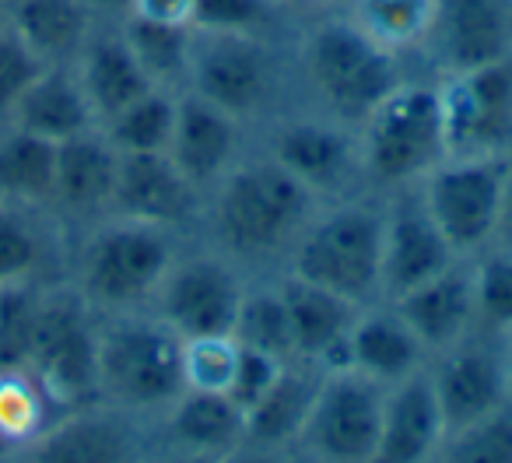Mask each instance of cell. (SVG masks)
Returning <instances> with one entry per match:
<instances>
[{
  "label": "cell",
  "instance_id": "cell-1",
  "mask_svg": "<svg viewBox=\"0 0 512 463\" xmlns=\"http://www.w3.org/2000/svg\"><path fill=\"white\" fill-rule=\"evenodd\" d=\"M320 200L271 155H246L204 200L211 246L239 267H285Z\"/></svg>",
  "mask_w": 512,
  "mask_h": 463
},
{
  "label": "cell",
  "instance_id": "cell-2",
  "mask_svg": "<svg viewBox=\"0 0 512 463\" xmlns=\"http://www.w3.org/2000/svg\"><path fill=\"white\" fill-rule=\"evenodd\" d=\"M299 78L320 113L358 127L414 74L404 53L372 39L344 8H327L299 36Z\"/></svg>",
  "mask_w": 512,
  "mask_h": 463
},
{
  "label": "cell",
  "instance_id": "cell-3",
  "mask_svg": "<svg viewBox=\"0 0 512 463\" xmlns=\"http://www.w3.org/2000/svg\"><path fill=\"white\" fill-rule=\"evenodd\" d=\"M183 239L169 228L109 214L71 236L64 278L99 316L144 313L176 264Z\"/></svg>",
  "mask_w": 512,
  "mask_h": 463
},
{
  "label": "cell",
  "instance_id": "cell-4",
  "mask_svg": "<svg viewBox=\"0 0 512 463\" xmlns=\"http://www.w3.org/2000/svg\"><path fill=\"white\" fill-rule=\"evenodd\" d=\"M358 155L365 186L383 197L418 186L449 158L439 81L407 78L358 123Z\"/></svg>",
  "mask_w": 512,
  "mask_h": 463
},
{
  "label": "cell",
  "instance_id": "cell-5",
  "mask_svg": "<svg viewBox=\"0 0 512 463\" xmlns=\"http://www.w3.org/2000/svg\"><path fill=\"white\" fill-rule=\"evenodd\" d=\"M383 200L348 197L320 204L285 271L358 306L383 302Z\"/></svg>",
  "mask_w": 512,
  "mask_h": 463
},
{
  "label": "cell",
  "instance_id": "cell-6",
  "mask_svg": "<svg viewBox=\"0 0 512 463\" xmlns=\"http://www.w3.org/2000/svg\"><path fill=\"white\" fill-rule=\"evenodd\" d=\"M183 337L165 327L151 309L102 316L99 327V400L134 418L155 421L179 393Z\"/></svg>",
  "mask_w": 512,
  "mask_h": 463
},
{
  "label": "cell",
  "instance_id": "cell-7",
  "mask_svg": "<svg viewBox=\"0 0 512 463\" xmlns=\"http://www.w3.org/2000/svg\"><path fill=\"white\" fill-rule=\"evenodd\" d=\"M99 327L102 316L67 278L43 288L29 372L60 411L99 400Z\"/></svg>",
  "mask_w": 512,
  "mask_h": 463
},
{
  "label": "cell",
  "instance_id": "cell-8",
  "mask_svg": "<svg viewBox=\"0 0 512 463\" xmlns=\"http://www.w3.org/2000/svg\"><path fill=\"white\" fill-rule=\"evenodd\" d=\"M186 92L214 102L246 127L274 120V109L285 92V57L278 39L193 29Z\"/></svg>",
  "mask_w": 512,
  "mask_h": 463
},
{
  "label": "cell",
  "instance_id": "cell-9",
  "mask_svg": "<svg viewBox=\"0 0 512 463\" xmlns=\"http://www.w3.org/2000/svg\"><path fill=\"white\" fill-rule=\"evenodd\" d=\"M509 158L512 155H449L418 183L421 204L428 207L456 257L474 260L498 243Z\"/></svg>",
  "mask_w": 512,
  "mask_h": 463
},
{
  "label": "cell",
  "instance_id": "cell-10",
  "mask_svg": "<svg viewBox=\"0 0 512 463\" xmlns=\"http://www.w3.org/2000/svg\"><path fill=\"white\" fill-rule=\"evenodd\" d=\"M264 155H271L285 172H292L320 204L358 197L365 186L358 130L334 116L320 113H281L267 120Z\"/></svg>",
  "mask_w": 512,
  "mask_h": 463
},
{
  "label": "cell",
  "instance_id": "cell-11",
  "mask_svg": "<svg viewBox=\"0 0 512 463\" xmlns=\"http://www.w3.org/2000/svg\"><path fill=\"white\" fill-rule=\"evenodd\" d=\"M246 267L221 250H179L158 288L151 313L176 330L183 341L197 337H228L246 299Z\"/></svg>",
  "mask_w": 512,
  "mask_h": 463
},
{
  "label": "cell",
  "instance_id": "cell-12",
  "mask_svg": "<svg viewBox=\"0 0 512 463\" xmlns=\"http://www.w3.org/2000/svg\"><path fill=\"white\" fill-rule=\"evenodd\" d=\"M383 397L386 386L355 369L323 372L295 449L309 463H372Z\"/></svg>",
  "mask_w": 512,
  "mask_h": 463
},
{
  "label": "cell",
  "instance_id": "cell-13",
  "mask_svg": "<svg viewBox=\"0 0 512 463\" xmlns=\"http://www.w3.org/2000/svg\"><path fill=\"white\" fill-rule=\"evenodd\" d=\"M435 81L449 155H512V57Z\"/></svg>",
  "mask_w": 512,
  "mask_h": 463
},
{
  "label": "cell",
  "instance_id": "cell-14",
  "mask_svg": "<svg viewBox=\"0 0 512 463\" xmlns=\"http://www.w3.org/2000/svg\"><path fill=\"white\" fill-rule=\"evenodd\" d=\"M148 453L151 421L95 400L60 414L15 463H144Z\"/></svg>",
  "mask_w": 512,
  "mask_h": 463
},
{
  "label": "cell",
  "instance_id": "cell-15",
  "mask_svg": "<svg viewBox=\"0 0 512 463\" xmlns=\"http://www.w3.org/2000/svg\"><path fill=\"white\" fill-rule=\"evenodd\" d=\"M428 376L439 397L446 435L512 404L498 334H488L481 327L442 355H435L428 362Z\"/></svg>",
  "mask_w": 512,
  "mask_h": 463
},
{
  "label": "cell",
  "instance_id": "cell-16",
  "mask_svg": "<svg viewBox=\"0 0 512 463\" xmlns=\"http://www.w3.org/2000/svg\"><path fill=\"white\" fill-rule=\"evenodd\" d=\"M421 53L432 78L512 57V0H439Z\"/></svg>",
  "mask_w": 512,
  "mask_h": 463
},
{
  "label": "cell",
  "instance_id": "cell-17",
  "mask_svg": "<svg viewBox=\"0 0 512 463\" xmlns=\"http://www.w3.org/2000/svg\"><path fill=\"white\" fill-rule=\"evenodd\" d=\"M383 207V302H397L463 257H456L421 204L418 186L383 197Z\"/></svg>",
  "mask_w": 512,
  "mask_h": 463
},
{
  "label": "cell",
  "instance_id": "cell-18",
  "mask_svg": "<svg viewBox=\"0 0 512 463\" xmlns=\"http://www.w3.org/2000/svg\"><path fill=\"white\" fill-rule=\"evenodd\" d=\"M109 214L186 236L204 218V193L176 169L169 155H120Z\"/></svg>",
  "mask_w": 512,
  "mask_h": 463
},
{
  "label": "cell",
  "instance_id": "cell-19",
  "mask_svg": "<svg viewBox=\"0 0 512 463\" xmlns=\"http://www.w3.org/2000/svg\"><path fill=\"white\" fill-rule=\"evenodd\" d=\"M246 137V123L183 88L176 102V130L165 155L207 200V193L249 155Z\"/></svg>",
  "mask_w": 512,
  "mask_h": 463
},
{
  "label": "cell",
  "instance_id": "cell-20",
  "mask_svg": "<svg viewBox=\"0 0 512 463\" xmlns=\"http://www.w3.org/2000/svg\"><path fill=\"white\" fill-rule=\"evenodd\" d=\"M120 172V151L106 141L99 127L57 144V179H53V218L67 236L95 221L109 218Z\"/></svg>",
  "mask_w": 512,
  "mask_h": 463
},
{
  "label": "cell",
  "instance_id": "cell-21",
  "mask_svg": "<svg viewBox=\"0 0 512 463\" xmlns=\"http://www.w3.org/2000/svg\"><path fill=\"white\" fill-rule=\"evenodd\" d=\"M278 288L285 295L288 323H292L295 362L313 365L320 372L344 369V351H348V334L355 327L362 306L337 292L302 281L295 274H281Z\"/></svg>",
  "mask_w": 512,
  "mask_h": 463
},
{
  "label": "cell",
  "instance_id": "cell-22",
  "mask_svg": "<svg viewBox=\"0 0 512 463\" xmlns=\"http://www.w3.org/2000/svg\"><path fill=\"white\" fill-rule=\"evenodd\" d=\"M407 327L418 334L428 355H442L446 348L460 344L477 330V285H474V260H456L442 274L428 278L425 285L411 288L390 302Z\"/></svg>",
  "mask_w": 512,
  "mask_h": 463
},
{
  "label": "cell",
  "instance_id": "cell-23",
  "mask_svg": "<svg viewBox=\"0 0 512 463\" xmlns=\"http://www.w3.org/2000/svg\"><path fill=\"white\" fill-rule=\"evenodd\" d=\"M442 442H446V421L428 369L386 386L372 463H435Z\"/></svg>",
  "mask_w": 512,
  "mask_h": 463
},
{
  "label": "cell",
  "instance_id": "cell-24",
  "mask_svg": "<svg viewBox=\"0 0 512 463\" xmlns=\"http://www.w3.org/2000/svg\"><path fill=\"white\" fill-rule=\"evenodd\" d=\"M155 439L158 449L218 456L221 460L246 442V414L228 393L183 390L151 421V442Z\"/></svg>",
  "mask_w": 512,
  "mask_h": 463
},
{
  "label": "cell",
  "instance_id": "cell-25",
  "mask_svg": "<svg viewBox=\"0 0 512 463\" xmlns=\"http://www.w3.org/2000/svg\"><path fill=\"white\" fill-rule=\"evenodd\" d=\"M71 67L78 74L81 88H85L88 106H92L99 127L106 120H113L116 113H123L130 102L148 95L151 88H158L144 74L141 60L134 57L120 25H99L88 36V43L81 46V53L74 57Z\"/></svg>",
  "mask_w": 512,
  "mask_h": 463
},
{
  "label": "cell",
  "instance_id": "cell-26",
  "mask_svg": "<svg viewBox=\"0 0 512 463\" xmlns=\"http://www.w3.org/2000/svg\"><path fill=\"white\" fill-rule=\"evenodd\" d=\"M432 355L418 341L404 316L390 302L362 306L355 327L348 334V351H344V369H355L362 376L376 379L383 386H393L414 372L428 369Z\"/></svg>",
  "mask_w": 512,
  "mask_h": 463
},
{
  "label": "cell",
  "instance_id": "cell-27",
  "mask_svg": "<svg viewBox=\"0 0 512 463\" xmlns=\"http://www.w3.org/2000/svg\"><path fill=\"white\" fill-rule=\"evenodd\" d=\"M71 236L50 211L0 204V288L67 274Z\"/></svg>",
  "mask_w": 512,
  "mask_h": 463
},
{
  "label": "cell",
  "instance_id": "cell-28",
  "mask_svg": "<svg viewBox=\"0 0 512 463\" xmlns=\"http://www.w3.org/2000/svg\"><path fill=\"white\" fill-rule=\"evenodd\" d=\"M8 123L53 144L71 141V137L99 127L92 106H88L85 88H81L71 64L46 67L29 85V92L18 99V106L11 109Z\"/></svg>",
  "mask_w": 512,
  "mask_h": 463
},
{
  "label": "cell",
  "instance_id": "cell-29",
  "mask_svg": "<svg viewBox=\"0 0 512 463\" xmlns=\"http://www.w3.org/2000/svg\"><path fill=\"white\" fill-rule=\"evenodd\" d=\"M8 22L46 64H74L99 18L85 0H11Z\"/></svg>",
  "mask_w": 512,
  "mask_h": 463
},
{
  "label": "cell",
  "instance_id": "cell-30",
  "mask_svg": "<svg viewBox=\"0 0 512 463\" xmlns=\"http://www.w3.org/2000/svg\"><path fill=\"white\" fill-rule=\"evenodd\" d=\"M320 369L288 362L278 383L246 411V442L260 446H295L320 390Z\"/></svg>",
  "mask_w": 512,
  "mask_h": 463
},
{
  "label": "cell",
  "instance_id": "cell-31",
  "mask_svg": "<svg viewBox=\"0 0 512 463\" xmlns=\"http://www.w3.org/2000/svg\"><path fill=\"white\" fill-rule=\"evenodd\" d=\"M53 179H57V144L0 123V204L50 211Z\"/></svg>",
  "mask_w": 512,
  "mask_h": 463
},
{
  "label": "cell",
  "instance_id": "cell-32",
  "mask_svg": "<svg viewBox=\"0 0 512 463\" xmlns=\"http://www.w3.org/2000/svg\"><path fill=\"white\" fill-rule=\"evenodd\" d=\"M60 407L29 369H0V456L18 460L53 421Z\"/></svg>",
  "mask_w": 512,
  "mask_h": 463
},
{
  "label": "cell",
  "instance_id": "cell-33",
  "mask_svg": "<svg viewBox=\"0 0 512 463\" xmlns=\"http://www.w3.org/2000/svg\"><path fill=\"white\" fill-rule=\"evenodd\" d=\"M341 8L372 39L411 57L425 50L439 0H341Z\"/></svg>",
  "mask_w": 512,
  "mask_h": 463
},
{
  "label": "cell",
  "instance_id": "cell-34",
  "mask_svg": "<svg viewBox=\"0 0 512 463\" xmlns=\"http://www.w3.org/2000/svg\"><path fill=\"white\" fill-rule=\"evenodd\" d=\"M176 102L179 92L151 88L137 102H130L123 113L102 123V134L120 155H165L176 130Z\"/></svg>",
  "mask_w": 512,
  "mask_h": 463
},
{
  "label": "cell",
  "instance_id": "cell-35",
  "mask_svg": "<svg viewBox=\"0 0 512 463\" xmlns=\"http://www.w3.org/2000/svg\"><path fill=\"white\" fill-rule=\"evenodd\" d=\"M127 36L134 57L141 60L144 74L158 88L183 92L190 78V53H193V25H162L144 22V18H127L120 25Z\"/></svg>",
  "mask_w": 512,
  "mask_h": 463
},
{
  "label": "cell",
  "instance_id": "cell-36",
  "mask_svg": "<svg viewBox=\"0 0 512 463\" xmlns=\"http://www.w3.org/2000/svg\"><path fill=\"white\" fill-rule=\"evenodd\" d=\"M232 337L242 348L264 351L281 362H295V344H292V323H288V306L281 295L278 281L271 285H253L249 281L246 299L235 316Z\"/></svg>",
  "mask_w": 512,
  "mask_h": 463
},
{
  "label": "cell",
  "instance_id": "cell-37",
  "mask_svg": "<svg viewBox=\"0 0 512 463\" xmlns=\"http://www.w3.org/2000/svg\"><path fill=\"white\" fill-rule=\"evenodd\" d=\"M288 15L285 0H193V29L221 36L281 39Z\"/></svg>",
  "mask_w": 512,
  "mask_h": 463
},
{
  "label": "cell",
  "instance_id": "cell-38",
  "mask_svg": "<svg viewBox=\"0 0 512 463\" xmlns=\"http://www.w3.org/2000/svg\"><path fill=\"white\" fill-rule=\"evenodd\" d=\"M46 285L50 281H22L0 288V369H29Z\"/></svg>",
  "mask_w": 512,
  "mask_h": 463
},
{
  "label": "cell",
  "instance_id": "cell-39",
  "mask_svg": "<svg viewBox=\"0 0 512 463\" xmlns=\"http://www.w3.org/2000/svg\"><path fill=\"white\" fill-rule=\"evenodd\" d=\"M435 463H512V404L449 432Z\"/></svg>",
  "mask_w": 512,
  "mask_h": 463
},
{
  "label": "cell",
  "instance_id": "cell-40",
  "mask_svg": "<svg viewBox=\"0 0 512 463\" xmlns=\"http://www.w3.org/2000/svg\"><path fill=\"white\" fill-rule=\"evenodd\" d=\"M477 327L488 334L512 330V246H491L474 257Z\"/></svg>",
  "mask_w": 512,
  "mask_h": 463
},
{
  "label": "cell",
  "instance_id": "cell-41",
  "mask_svg": "<svg viewBox=\"0 0 512 463\" xmlns=\"http://www.w3.org/2000/svg\"><path fill=\"white\" fill-rule=\"evenodd\" d=\"M239 365V341L228 337H197L183 341V379L186 390L228 393Z\"/></svg>",
  "mask_w": 512,
  "mask_h": 463
},
{
  "label": "cell",
  "instance_id": "cell-42",
  "mask_svg": "<svg viewBox=\"0 0 512 463\" xmlns=\"http://www.w3.org/2000/svg\"><path fill=\"white\" fill-rule=\"evenodd\" d=\"M46 67L50 64L11 29V22L0 29V123H8L11 109Z\"/></svg>",
  "mask_w": 512,
  "mask_h": 463
},
{
  "label": "cell",
  "instance_id": "cell-43",
  "mask_svg": "<svg viewBox=\"0 0 512 463\" xmlns=\"http://www.w3.org/2000/svg\"><path fill=\"white\" fill-rule=\"evenodd\" d=\"M288 362L274 355H264V351H253V348H242L239 344V365H235V376H232V386H228V397L239 404V411L246 414L256 400L264 397L278 376L285 372Z\"/></svg>",
  "mask_w": 512,
  "mask_h": 463
},
{
  "label": "cell",
  "instance_id": "cell-44",
  "mask_svg": "<svg viewBox=\"0 0 512 463\" xmlns=\"http://www.w3.org/2000/svg\"><path fill=\"white\" fill-rule=\"evenodd\" d=\"M130 18L162 25H193V0H134Z\"/></svg>",
  "mask_w": 512,
  "mask_h": 463
},
{
  "label": "cell",
  "instance_id": "cell-45",
  "mask_svg": "<svg viewBox=\"0 0 512 463\" xmlns=\"http://www.w3.org/2000/svg\"><path fill=\"white\" fill-rule=\"evenodd\" d=\"M221 463H309L295 446H260V442H242L232 453L221 456Z\"/></svg>",
  "mask_w": 512,
  "mask_h": 463
},
{
  "label": "cell",
  "instance_id": "cell-46",
  "mask_svg": "<svg viewBox=\"0 0 512 463\" xmlns=\"http://www.w3.org/2000/svg\"><path fill=\"white\" fill-rule=\"evenodd\" d=\"M85 4L99 18V25H123L134 8V0H85Z\"/></svg>",
  "mask_w": 512,
  "mask_h": 463
},
{
  "label": "cell",
  "instance_id": "cell-47",
  "mask_svg": "<svg viewBox=\"0 0 512 463\" xmlns=\"http://www.w3.org/2000/svg\"><path fill=\"white\" fill-rule=\"evenodd\" d=\"M495 246H512V158H509V172H505L502 221H498V243Z\"/></svg>",
  "mask_w": 512,
  "mask_h": 463
},
{
  "label": "cell",
  "instance_id": "cell-48",
  "mask_svg": "<svg viewBox=\"0 0 512 463\" xmlns=\"http://www.w3.org/2000/svg\"><path fill=\"white\" fill-rule=\"evenodd\" d=\"M144 463H221L218 456H200V453H176V449H151Z\"/></svg>",
  "mask_w": 512,
  "mask_h": 463
},
{
  "label": "cell",
  "instance_id": "cell-49",
  "mask_svg": "<svg viewBox=\"0 0 512 463\" xmlns=\"http://www.w3.org/2000/svg\"><path fill=\"white\" fill-rule=\"evenodd\" d=\"M292 11H327V8H341V0H285Z\"/></svg>",
  "mask_w": 512,
  "mask_h": 463
},
{
  "label": "cell",
  "instance_id": "cell-50",
  "mask_svg": "<svg viewBox=\"0 0 512 463\" xmlns=\"http://www.w3.org/2000/svg\"><path fill=\"white\" fill-rule=\"evenodd\" d=\"M498 344H502V362H505V376H509V393H512V330L498 334Z\"/></svg>",
  "mask_w": 512,
  "mask_h": 463
},
{
  "label": "cell",
  "instance_id": "cell-51",
  "mask_svg": "<svg viewBox=\"0 0 512 463\" xmlns=\"http://www.w3.org/2000/svg\"><path fill=\"white\" fill-rule=\"evenodd\" d=\"M4 25H8V8L0 4V29H4Z\"/></svg>",
  "mask_w": 512,
  "mask_h": 463
},
{
  "label": "cell",
  "instance_id": "cell-52",
  "mask_svg": "<svg viewBox=\"0 0 512 463\" xmlns=\"http://www.w3.org/2000/svg\"><path fill=\"white\" fill-rule=\"evenodd\" d=\"M0 4H4V8H8V4H11V0H0Z\"/></svg>",
  "mask_w": 512,
  "mask_h": 463
},
{
  "label": "cell",
  "instance_id": "cell-53",
  "mask_svg": "<svg viewBox=\"0 0 512 463\" xmlns=\"http://www.w3.org/2000/svg\"><path fill=\"white\" fill-rule=\"evenodd\" d=\"M0 463H11V460H4V456H0Z\"/></svg>",
  "mask_w": 512,
  "mask_h": 463
},
{
  "label": "cell",
  "instance_id": "cell-54",
  "mask_svg": "<svg viewBox=\"0 0 512 463\" xmlns=\"http://www.w3.org/2000/svg\"><path fill=\"white\" fill-rule=\"evenodd\" d=\"M11 463H15V460H11Z\"/></svg>",
  "mask_w": 512,
  "mask_h": 463
}]
</instances>
